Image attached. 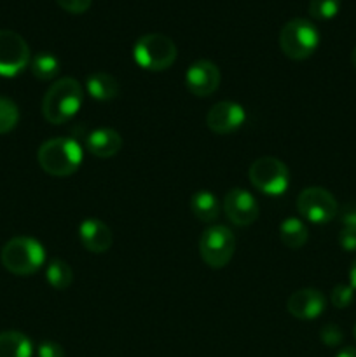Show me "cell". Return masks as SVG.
I'll return each instance as SVG.
<instances>
[{
  "label": "cell",
  "mask_w": 356,
  "mask_h": 357,
  "mask_svg": "<svg viewBox=\"0 0 356 357\" xmlns=\"http://www.w3.org/2000/svg\"><path fill=\"white\" fill-rule=\"evenodd\" d=\"M84 101L82 86L73 77H63L51 84L42 100V115L49 124L61 126L77 115Z\"/></svg>",
  "instance_id": "obj_1"
},
{
  "label": "cell",
  "mask_w": 356,
  "mask_h": 357,
  "mask_svg": "<svg viewBox=\"0 0 356 357\" xmlns=\"http://www.w3.org/2000/svg\"><path fill=\"white\" fill-rule=\"evenodd\" d=\"M84 159L82 146L72 138L58 136L45 139L37 152L38 166L56 178L70 176L80 167Z\"/></svg>",
  "instance_id": "obj_2"
},
{
  "label": "cell",
  "mask_w": 356,
  "mask_h": 357,
  "mask_svg": "<svg viewBox=\"0 0 356 357\" xmlns=\"http://www.w3.org/2000/svg\"><path fill=\"white\" fill-rule=\"evenodd\" d=\"M3 268L14 275H31L45 264V250L37 239L17 236L7 241L0 251Z\"/></svg>",
  "instance_id": "obj_3"
},
{
  "label": "cell",
  "mask_w": 356,
  "mask_h": 357,
  "mask_svg": "<svg viewBox=\"0 0 356 357\" xmlns=\"http://www.w3.org/2000/svg\"><path fill=\"white\" fill-rule=\"evenodd\" d=\"M178 49L164 33L142 35L133 45V59L147 72H164L177 61Z\"/></svg>",
  "instance_id": "obj_4"
},
{
  "label": "cell",
  "mask_w": 356,
  "mask_h": 357,
  "mask_svg": "<svg viewBox=\"0 0 356 357\" xmlns=\"http://www.w3.org/2000/svg\"><path fill=\"white\" fill-rule=\"evenodd\" d=\"M320 45V31L304 17H293L279 31V47L286 58L304 61L311 58Z\"/></svg>",
  "instance_id": "obj_5"
},
{
  "label": "cell",
  "mask_w": 356,
  "mask_h": 357,
  "mask_svg": "<svg viewBox=\"0 0 356 357\" xmlns=\"http://www.w3.org/2000/svg\"><path fill=\"white\" fill-rule=\"evenodd\" d=\"M250 183L269 197L283 195L290 187V171L283 160L276 157H260L248 169Z\"/></svg>",
  "instance_id": "obj_6"
},
{
  "label": "cell",
  "mask_w": 356,
  "mask_h": 357,
  "mask_svg": "<svg viewBox=\"0 0 356 357\" xmlns=\"http://www.w3.org/2000/svg\"><path fill=\"white\" fill-rule=\"evenodd\" d=\"M236 253V237L225 225H209L199 239V255L212 268H223L229 265Z\"/></svg>",
  "instance_id": "obj_7"
},
{
  "label": "cell",
  "mask_w": 356,
  "mask_h": 357,
  "mask_svg": "<svg viewBox=\"0 0 356 357\" xmlns=\"http://www.w3.org/2000/svg\"><path fill=\"white\" fill-rule=\"evenodd\" d=\"M297 211L306 222L325 225L337 216L339 204L327 188L307 187L297 197Z\"/></svg>",
  "instance_id": "obj_8"
},
{
  "label": "cell",
  "mask_w": 356,
  "mask_h": 357,
  "mask_svg": "<svg viewBox=\"0 0 356 357\" xmlns=\"http://www.w3.org/2000/svg\"><path fill=\"white\" fill-rule=\"evenodd\" d=\"M27 40L13 30H0V77H16L30 65Z\"/></svg>",
  "instance_id": "obj_9"
},
{
  "label": "cell",
  "mask_w": 356,
  "mask_h": 357,
  "mask_svg": "<svg viewBox=\"0 0 356 357\" xmlns=\"http://www.w3.org/2000/svg\"><path fill=\"white\" fill-rule=\"evenodd\" d=\"M223 213L236 227H248L257 222L260 209L253 195L244 188H232L223 197Z\"/></svg>",
  "instance_id": "obj_10"
},
{
  "label": "cell",
  "mask_w": 356,
  "mask_h": 357,
  "mask_svg": "<svg viewBox=\"0 0 356 357\" xmlns=\"http://www.w3.org/2000/svg\"><path fill=\"white\" fill-rule=\"evenodd\" d=\"M222 73L220 68L209 59H198L185 72V86L188 93L198 98L212 96L220 87Z\"/></svg>",
  "instance_id": "obj_11"
},
{
  "label": "cell",
  "mask_w": 356,
  "mask_h": 357,
  "mask_svg": "<svg viewBox=\"0 0 356 357\" xmlns=\"http://www.w3.org/2000/svg\"><path fill=\"white\" fill-rule=\"evenodd\" d=\"M246 121V112L236 101H218L206 114V126L215 135H230Z\"/></svg>",
  "instance_id": "obj_12"
},
{
  "label": "cell",
  "mask_w": 356,
  "mask_h": 357,
  "mask_svg": "<svg viewBox=\"0 0 356 357\" xmlns=\"http://www.w3.org/2000/svg\"><path fill=\"white\" fill-rule=\"evenodd\" d=\"M286 309L295 319L313 321L327 309V298L316 288H300L290 295Z\"/></svg>",
  "instance_id": "obj_13"
},
{
  "label": "cell",
  "mask_w": 356,
  "mask_h": 357,
  "mask_svg": "<svg viewBox=\"0 0 356 357\" xmlns=\"http://www.w3.org/2000/svg\"><path fill=\"white\" fill-rule=\"evenodd\" d=\"M79 239L80 244L86 248L89 253L101 255L107 253L114 243L110 227L100 218H86L79 225Z\"/></svg>",
  "instance_id": "obj_14"
},
{
  "label": "cell",
  "mask_w": 356,
  "mask_h": 357,
  "mask_svg": "<svg viewBox=\"0 0 356 357\" xmlns=\"http://www.w3.org/2000/svg\"><path fill=\"white\" fill-rule=\"evenodd\" d=\"M86 146L98 159H110L121 152L122 136L112 128L94 129L86 138Z\"/></svg>",
  "instance_id": "obj_15"
},
{
  "label": "cell",
  "mask_w": 356,
  "mask_h": 357,
  "mask_svg": "<svg viewBox=\"0 0 356 357\" xmlns=\"http://www.w3.org/2000/svg\"><path fill=\"white\" fill-rule=\"evenodd\" d=\"M86 89L96 101H112L121 93L119 80L107 72H96L87 77Z\"/></svg>",
  "instance_id": "obj_16"
},
{
  "label": "cell",
  "mask_w": 356,
  "mask_h": 357,
  "mask_svg": "<svg viewBox=\"0 0 356 357\" xmlns=\"http://www.w3.org/2000/svg\"><path fill=\"white\" fill-rule=\"evenodd\" d=\"M191 211L199 222L213 223L220 215V202L209 190H198L191 197Z\"/></svg>",
  "instance_id": "obj_17"
},
{
  "label": "cell",
  "mask_w": 356,
  "mask_h": 357,
  "mask_svg": "<svg viewBox=\"0 0 356 357\" xmlns=\"http://www.w3.org/2000/svg\"><path fill=\"white\" fill-rule=\"evenodd\" d=\"M34 344L21 331H2L0 333V357H31Z\"/></svg>",
  "instance_id": "obj_18"
},
{
  "label": "cell",
  "mask_w": 356,
  "mask_h": 357,
  "mask_svg": "<svg viewBox=\"0 0 356 357\" xmlns=\"http://www.w3.org/2000/svg\"><path fill=\"white\" fill-rule=\"evenodd\" d=\"M279 239L290 250H299L309 239V230L302 220L290 216V218L283 220L279 225Z\"/></svg>",
  "instance_id": "obj_19"
},
{
  "label": "cell",
  "mask_w": 356,
  "mask_h": 357,
  "mask_svg": "<svg viewBox=\"0 0 356 357\" xmlns=\"http://www.w3.org/2000/svg\"><path fill=\"white\" fill-rule=\"evenodd\" d=\"M30 70L35 79L49 82V80H54L58 77L59 70H61V63L52 52H38L31 58Z\"/></svg>",
  "instance_id": "obj_20"
},
{
  "label": "cell",
  "mask_w": 356,
  "mask_h": 357,
  "mask_svg": "<svg viewBox=\"0 0 356 357\" xmlns=\"http://www.w3.org/2000/svg\"><path fill=\"white\" fill-rule=\"evenodd\" d=\"M45 279L54 289H66L73 282V271L61 258H52L45 271Z\"/></svg>",
  "instance_id": "obj_21"
},
{
  "label": "cell",
  "mask_w": 356,
  "mask_h": 357,
  "mask_svg": "<svg viewBox=\"0 0 356 357\" xmlns=\"http://www.w3.org/2000/svg\"><path fill=\"white\" fill-rule=\"evenodd\" d=\"M20 122V110L13 100L0 96V135L13 131Z\"/></svg>",
  "instance_id": "obj_22"
},
{
  "label": "cell",
  "mask_w": 356,
  "mask_h": 357,
  "mask_svg": "<svg viewBox=\"0 0 356 357\" xmlns=\"http://www.w3.org/2000/svg\"><path fill=\"white\" fill-rule=\"evenodd\" d=\"M341 10V0H311L309 14L318 21L334 20Z\"/></svg>",
  "instance_id": "obj_23"
},
{
  "label": "cell",
  "mask_w": 356,
  "mask_h": 357,
  "mask_svg": "<svg viewBox=\"0 0 356 357\" xmlns=\"http://www.w3.org/2000/svg\"><path fill=\"white\" fill-rule=\"evenodd\" d=\"M330 300L335 309H348L355 302V289L351 284H337L332 289Z\"/></svg>",
  "instance_id": "obj_24"
},
{
  "label": "cell",
  "mask_w": 356,
  "mask_h": 357,
  "mask_svg": "<svg viewBox=\"0 0 356 357\" xmlns=\"http://www.w3.org/2000/svg\"><path fill=\"white\" fill-rule=\"evenodd\" d=\"M320 340L327 347H337L344 340V333H342V330L337 324H325L320 331Z\"/></svg>",
  "instance_id": "obj_25"
},
{
  "label": "cell",
  "mask_w": 356,
  "mask_h": 357,
  "mask_svg": "<svg viewBox=\"0 0 356 357\" xmlns=\"http://www.w3.org/2000/svg\"><path fill=\"white\" fill-rule=\"evenodd\" d=\"M56 3L70 14H82L89 9L93 0H56Z\"/></svg>",
  "instance_id": "obj_26"
},
{
  "label": "cell",
  "mask_w": 356,
  "mask_h": 357,
  "mask_svg": "<svg viewBox=\"0 0 356 357\" xmlns=\"http://www.w3.org/2000/svg\"><path fill=\"white\" fill-rule=\"evenodd\" d=\"M339 220H341L342 227H351L356 229V202H348L346 206L339 208Z\"/></svg>",
  "instance_id": "obj_27"
},
{
  "label": "cell",
  "mask_w": 356,
  "mask_h": 357,
  "mask_svg": "<svg viewBox=\"0 0 356 357\" xmlns=\"http://www.w3.org/2000/svg\"><path fill=\"white\" fill-rule=\"evenodd\" d=\"M339 244L344 251H356V229L351 227H342L341 234H339Z\"/></svg>",
  "instance_id": "obj_28"
},
{
  "label": "cell",
  "mask_w": 356,
  "mask_h": 357,
  "mask_svg": "<svg viewBox=\"0 0 356 357\" xmlns=\"http://www.w3.org/2000/svg\"><path fill=\"white\" fill-rule=\"evenodd\" d=\"M38 357H65V351L59 344L52 340H45L38 345L37 349Z\"/></svg>",
  "instance_id": "obj_29"
},
{
  "label": "cell",
  "mask_w": 356,
  "mask_h": 357,
  "mask_svg": "<svg viewBox=\"0 0 356 357\" xmlns=\"http://www.w3.org/2000/svg\"><path fill=\"white\" fill-rule=\"evenodd\" d=\"M349 284H351L353 289L356 291V260L353 261L351 268H349Z\"/></svg>",
  "instance_id": "obj_30"
},
{
  "label": "cell",
  "mask_w": 356,
  "mask_h": 357,
  "mask_svg": "<svg viewBox=\"0 0 356 357\" xmlns=\"http://www.w3.org/2000/svg\"><path fill=\"white\" fill-rule=\"evenodd\" d=\"M335 357H356V349L355 347H344L342 351H339V354Z\"/></svg>",
  "instance_id": "obj_31"
},
{
  "label": "cell",
  "mask_w": 356,
  "mask_h": 357,
  "mask_svg": "<svg viewBox=\"0 0 356 357\" xmlns=\"http://www.w3.org/2000/svg\"><path fill=\"white\" fill-rule=\"evenodd\" d=\"M351 63H353V66L356 68V47L353 49V52H351Z\"/></svg>",
  "instance_id": "obj_32"
},
{
  "label": "cell",
  "mask_w": 356,
  "mask_h": 357,
  "mask_svg": "<svg viewBox=\"0 0 356 357\" xmlns=\"http://www.w3.org/2000/svg\"><path fill=\"white\" fill-rule=\"evenodd\" d=\"M355 338H356V328H355Z\"/></svg>",
  "instance_id": "obj_33"
}]
</instances>
